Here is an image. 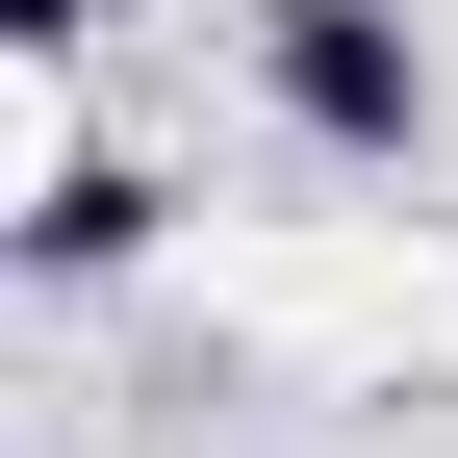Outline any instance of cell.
<instances>
[{"instance_id": "1", "label": "cell", "mask_w": 458, "mask_h": 458, "mask_svg": "<svg viewBox=\"0 0 458 458\" xmlns=\"http://www.w3.org/2000/svg\"><path fill=\"white\" fill-rule=\"evenodd\" d=\"M255 102L306 153H357V179H408L433 153V26L408 0H255Z\"/></svg>"}, {"instance_id": "2", "label": "cell", "mask_w": 458, "mask_h": 458, "mask_svg": "<svg viewBox=\"0 0 458 458\" xmlns=\"http://www.w3.org/2000/svg\"><path fill=\"white\" fill-rule=\"evenodd\" d=\"M128 255H153V153L51 128V153H26V280H128Z\"/></svg>"}, {"instance_id": "3", "label": "cell", "mask_w": 458, "mask_h": 458, "mask_svg": "<svg viewBox=\"0 0 458 458\" xmlns=\"http://www.w3.org/2000/svg\"><path fill=\"white\" fill-rule=\"evenodd\" d=\"M0 51H26V77H77V51H102V0H0Z\"/></svg>"}]
</instances>
